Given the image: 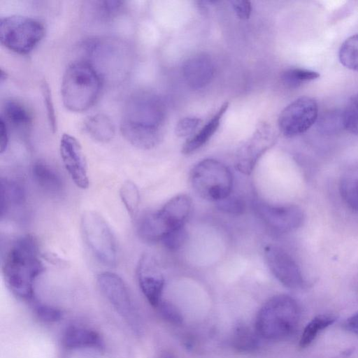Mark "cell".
Instances as JSON below:
<instances>
[{"label":"cell","mask_w":358,"mask_h":358,"mask_svg":"<svg viewBox=\"0 0 358 358\" xmlns=\"http://www.w3.org/2000/svg\"><path fill=\"white\" fill-rule=\"evenodd\" d=\"M1 270L6 283L16 296L33 299L34 282L44 271L33 236H22L11 244L2 260Z\"/></svg>","instance_id":"6da1fadb"},{"label":"cell","mask_w":358,"mask_h":358,"mask_svg":"<svg viewBox=\"0 0 358 358\" xmlns=\"http://www.w3.org/2000/svg\"><path fill=\"white\" fill-rule=\"evenodd\" d=\"M101 87V75L91 63L74 62L63 76L61 87L63 103L71 111H85L96 102Z\"/></svg>","instance_id":"7a4b0ae2"},{"label":"cell","mask_w":358,"mask_h":358,"mask_svg":"<svg viewBox=\"0 0 358 358\" xmlns=\"http://www.w3.org/2000/svg\"><path fill=\"white\" fill-rule=\"evenodd\" d=\"M300 317L296 301L286 294L270 298L260 308L255 329L262 338L280 341L290 336L296 330Z\"/></svg>","instance_id":"3957f363"},{"label":"cell","mask_w":358,"mask_h":358,"mask_svg":"<svg viewBox=\"0 0 358 358\" xmlns=\"http://www.w3.org/2000/svg\"><path fill=\"white\" fill-rule=\"evenodd\" d=\"M190 181L198 195L210 201H220L229 196L233 185L230 170L213 159L198 162L191 171Z\"/></svg>","instance_id":"277c9868"},{"label":"cell","mask_w":358,"mask_h":358,"mask_svg":"<svg viewBox=\"0 0 358 358\" xmlns=\"http://www.w3.org/2000/svg\"><path fill=\"white\" fill-rule=\"evenodd\" d=\"M45 27L38 20L22 15H10L0 21V41L18 54H27L42 40Z\"/></svg>","instance_id":"5b68a950"},{"label":"cell","mask_w":358,"mask_h":358,"mask_svg":"<svg viewBox=\"0 0 358 358\" xmlns=\"http://www.w3.org/2000/svg\"><path fill=\"white\" fill-rule=\"evenodd\" d=\"M80 228L85 242L96 258L105 265L114 266L116 240L105 219L95 211L87 210L82 215Z\"/></svg>","instance_id":"8992f818"},{"label":"cell","mask_w":358,"mask_h":358,"mask_svg":"<svg viewBox=\"0 0 358 358\" xmlns=\"http://www.w3.org/2000/svg\"><path fill=\"white\" fill-rule=\"evenodd\" d=\"M96 282L102 294L131 329L140 334L142 327L141 317L121 277L114 273L103 272L97 276Z\"/></svg>","instance_id":"52a82bcc"},{"label":"cell","mask_w":358,"mask_h":358,"mask_svg":"<svg viewBox=\"0 0 358 358\" xmlns=\"http://www.w3.org/2000/svg\"><path fill=\"white\" fill-rule=\"evenodd\" d=\"M318 105L312 97L303 96L287 105L280 113L278 125L286 137H294L307 131L316 122Z\"/></svg>","instance_id":"ba28073f"},{"label":"cell","mask_w":358,"mask_h":358,"mask_svg":"<svg viewBox=\"0 0 358 358\" xmlns=\"http://www.w3.org/2000/svg\"><path fill=\"white\" fill-rule=\"evenodd\" d=\"M278 140V136L271 126L261 122L252 136L237 150L236 168L244 174H250L261 157Z\"/></svg>","instance_id":"9c48e42d"},{"label":"cell","mask_w":358,"mask_h":358,"mask_svg":"<svg viewBox=\"0 0 358 358\" xmlns=\"http://www.w3.org/2000/svg\"><path fill=\"white\" fill-rule=\"evenodd\" d=\"M264 255L270 271L281 284L290 289L303 285L301 271L287 251L276 245H268L264 249Z\"/></svg>","instance_id":"30bf717a"},{"label":"cell","mask_w":358,"mask_h":358,"mask_svg":"<svg viewBox=\"0 0 358 358\" xmlns=\"http://www.w3.org/2000/svg\"><path fill=\"white\" fill-rule=\"evenodd\" d=\"M255 209L266 225L279 233L292 231L303 221V211L296 205L273 206L257 202Z\"/></svg>","instance_id":"8fae6325"},{"label":"cell","mask_w":358,"mask_h":358,"mask_svg":"<svg viewBox=\"0 0 358 358\" xmlns=\"http://www.w3.org/2000/svg\"><path fill=\"white\" fill-rule=\"evenodd\" d=\"M139 287L150 304L157 308L162 302L164 278L154 257L145 253L138 261L136 269Z\"/></svg>","instance_id":"7c38bea8"},{"label":"cell","mask_w":358,"mask_h":358,"mask_svg":"<svg viewBox=\"0 0 358 358\" xmlns=\"http://www.w3.org/2000/svg\"><path fill=\"white\" fill-rule=\"evenodd\" d=\"M60 155L71 178L77 187H89L87 166L83 148L79 141L69 134H64L59 144Z\"/></svg>","instance_id":"4fadbf2b"},{"label":"cell","mask_w":358,"mask_h":358,"mask_svg":"<svg viewBox=\"0 0 358 358\" xmlns=\"http://www.w3.org/2000/svg\"><path fill=\"white\" fill-rule=\"evenodd\" d=\"M123 119L160 125L162 113L157 100L148 94H138L131 96L125 107Z\"/></svg>","instance_id":"5bb4252c"},{"label":"cell","mask_w":358,"mask_h":358,"mask_svg":"<svg viewBox=\"0 0 358 358\" xmlns=\"http://www.w3.org/2000/svg\"><path fill=\"white\" fill-rule=\"evenodd\" d=\"M120 131L124 138L132 145L143 150L157 146L162 140V131L159 125L136 122L123 119Z\"/></svg>","instance_id":"9a60e30c"},{"label":"cell","mask_w":358,"mask_h":358,"mask_svg":"<svg viewBox=\"0 0 358 358\" xmlns=\"http://www.w3.org/2000/svg\"><path fill=\"white\" fill-rule=\"evenodd\" d=\"M182 71L186 83L197 90L210 83L214 76L215 66L209 55L199 53L185 62Z\"/></svg>","instance_id":"2e32d148"},{"label":"cell","mask_w":358,"mask_h":358,"mask_svg":"<svg viewBox=\"0 0 358 358\" xmlns=\"http://www.w3.org/2000/svg\"><path fill=\"white\" fill-rule=\"evenodd\" d=\"M191 208L190 198L187 195L180 194L170 199L156 213L168 234L184 227Z\"/></svg>","instance_id":"e0dca14e"},{"label":"cell","mask_w":358,"mask_h":358,"mask_svg":"<svg viewBox=\"0 0 358 358\" xmlns=\"http://www.w3.org/2000/svg\"><path fill=\"white\" fill-rule=\"evenodd\" d=\"M62 345L67 350L93 348L102 350L104 342L100 334L90 328L69 326L62 337Z\"/></svg>","instance_id":"ac0fdd59"},{"label":"cell","mask_w":358,"mask_h":358,"mask_svg":"<svg viewBox=\"0 0 358 358\" xmlns=\"http://www.w3.org/2000/svg\"><path fill=\"white\" fill-rule=\"evenodd\" d=\"M229 106V102H224L205 125L184 143L182 152L189 155L205 145L217 130Z\"/></svg>","instance_id":"d6986e66"},{"label":"cell","mask_w":358,"mask_h":358,"mask_svg":"<svg viewBox=\"0 0 358 358\" xmlns=\"http://www.w3.org/2000/svg\"><path fill=\"white\" fill-rule=\"evenodd\" d=\"M25 201L23 188L15 181L1 178L0 182V211L1 218L12 210L21 207Z\"/></svg>","instance_id":"ffe728a7"},{"label":"cell","mask_w":358,"mask_h":358,"mask_svg":"<svg viewBox=\"0 0 358 358\" xmlns=\"http://www.w3.org/2000/svg\"><path fill=\"white\" fill-rule=\"evenodd\" d=\"M32 176L37 185L45 192L56 194L64 187L60 175L44 162H36L32 166Z\"/></svg>","instance_id":"44dd1931"},{"label":"cell","mask_w":358,"mask_h":358,"mask_svg":"<svg viewBox=\"0 0 358 358\" xmlns=\"http://www.w3.org/2000/svg\"><path fill=\"white\" fill-rule=\"evenodd\" d=\"M1 117L6 124L20 130H27L32 124L31 112L21 102L13 99L4 102Z\"/></svg>","instance_id":"7402d4cb"},{"label":"cell","mask_w":358,"mask_h":358,"mask_svg":"<svg viewBox=\"0 0 358 358\" xmlns=\"http://www.w3.org/2000/svg\"><path fill=\"white\" fill-rule=\"evenodd\" d=\"M85 131L94 140L107 143L115 134V126L111 120L104 114L98 113L88 117L83 123Z\"/></svg>","instance_id":"603a6c76"},{"label":"cell","mask_w":358,"mask_h":358,"mask_svg":"<svg viewBox=\"0 0 358 358\" xmlns=\"http://www.w3.org/2000/svg\"><path fill=\"white\" fill-rule=\"evenodd\" d=\"M339 192L348 206L358 212V170L350 171L343 175Z\"/></svg>","instance_id":"cb8c5ba5"},{"label":"cell","mask_w":358,"mask_h":358,"mask_svg":"<svg viewBox=\"0 0 358 358\" xmlns=\"http://www.w3.org/2000/svg\"><path fill=\"white\" fill-rule=\"evenodd\" d=\"M336 319L337 317L333 314H322L315 317L303 331L299 341L300 347L303 348L308 346L321 331L333 324Z\"/></svg>","instance_id":"d4e9b609"},{"label":"cell","mask_w":358,"mask_h":358,"mask_svg":"<svg viewBox=\"0 0 358 358\" xmlns=\"http://www.w3.org/2000/svg\"><path fill=\"white\" fill-rule=\"evenodd\" d=\"M259 336L256 331H252L245 325H239L234 329L231 344L233 348L241 352H250L255 351L258 345Z\"/></svg>","instance_id":"484cf974"},{"label":"cell","mask_w":358,"mask_h":358,"mask_svg":"<svg viewBox=\"0 0 358 358\" xmlns=\"http://www.w3.org/2000/svg\"><path fill=\"white\" fill-rule=\"evenodd\" d=\"M338 57L345 67L358 72V34L350 36L341 44Z\"/></svg>","instance_id":"4316f807"},{"label":"cell","mask_w":358,"mask_h":358,"mask_svg":"<svg viewBox=\"0 0 358 358\" xmlns=\"http://www.w3.org/2000/svg\"><path fill=\"white\" fill-rule=\"evenodd\" d=\"M319 77L320 73L315 71L301 68H291L282 73L281 78L286 86L296 88L304 83L316 80Z\"/></svg>","instance_id":"83f0119b"},{"label":"cell","mask_w":358,"mask_h":358,"mask_svg":"<svg viewBox=\"0 0 358 358\" xmlns=\"http://www.w3.org/2000/svg\"><path fill=\"white\" fill-rule=\"evenodd\" d=\"M121 200L130 217L136 216L140 201L137 186L130 180L125 181L120 189Z\"/></svg>","instance_id":"f1b7e54d"},{"label":"cell","mask_w":358,"mask_h":358,"mask_svg":"<svg viewBox=\"0 0 358 358\" xmlns=\"http://www.w3.org/2000/svg\"><path fill=\"white\" fill-rule=\"evenodd\" d=\"M341 118L343 127L348 131L358 135V93L348 100Z\"/></svg>","instance_id":"f546056e"},{"label":"cell","mask_w":358,"mask_h":358,"mask_svg":"<svg viewBox=\"0 0 358 358\" xmlns=\"http://www.w3.org/2000/svg\"><path fill=\"white\" fill-rule=\"evenodd\" d=\"M34 309L37 317L44 322H57L62 318V312L51 306L36 303Z\"/></svg>","instance_id":"4dcf8cb0"},{"label":"cell","mask_w":358,"mask_h":358,"mask_svg":"<svg viewBox=\"0 0 358 358\" xmlns=\"http://www.w3.org/2000/svg\"><path fill=\"white\" fill-rule=\"evenodd\" d=\"M186 238L187 233L183 227L168 233L162 242L170 250H176L183 245Z\"/></svg>","instance_id":"1f68e13d"},{"label":"cell","mask_w":358,"mask_h":358,"mask_svg":"<svg viewBox=\"0 0 358 358\" xmlns=\"http://www.w3.org/2000/svg\"><path fill=\"white\" fill-rule=\"evenodd\" d=\"M201 122V120L195 117H186L181 119L176 124V134L179 137L191 135Z\"/></svg>","instance_id":"d6a6232c"},{"label":"cell","mask_w":358,"mask_h":358,"mask_svg":"<svg viewBox=\"0 0 358 358\" xmlns=\"http://www.w3.org/2000/svg\"><path fill=\"white\" fill-rule=\"evenodd\" d=\"M157 308L162 317L168 322L174 325L182 323V317L179 310L173 304L162 301Z\"/></svg>","instance_id":"836d02e7"},{"label":"cell","mask_w":358,"mask_h":358,"mask_svg":"<svg viewBox=\"0 0 358 358\" xmlns=\"http://www.w3.org/2000/svg\"><path fill=\"white\" fill-rule=\"evenodd\" d=\"M42 94L47 110L48 121L51 129L53 131H55L57 129L55 113L53 106V103L52 101L50 88L48 85L45 82H43L42 83Z\"/></svg>","instance_id":"e575fe53"},{"label":"cell","mask_w":358,"mask_h":358,"mask_svg":"<svg viewBox=\"0 0 358 358\" xmlns=\"http://www.w3.org/2000/svg\"><path fill=\"white\" fill-rule=\"evenodd\" d=\"M219 202L220 208L227 213L239 214L244 210V203L240 199L229 196Z\"/></svg>","instance_id":"d590c367"},{"label":"cell","mask_w":358,"mask_h":358,"mask_svg":"<svg viewBox=\"0 0 358 358\" xmlns=\"http://www.w3.org/2000/svg\"><path fill=\"white\" fill-rule=\"evenodd\" d=\"M233 9L236 16L241 20H247L252 13L251 3L248 1H231Z\"/></svg>","instance_id":"8d00e7d4"},{"label":"cell","mask_w":358,"mask_h":358,"mask_svg":"<svg viewBox=\"0 0 358 358\" xmlns=\"http://www.w3.org/2000/svg\"><path fill=\"white\" fill-rule=\"evenodd\" d=\"M8 141L7 125L3 120L0 118V152L3 153L6 149Z\"/></svg>","instance_id":"74e56055"},{"label":"cell","mask_w":358,"mask_h":358,"mask_svg":"<svg viewBox=\"0 0 358 358\" xmlns=\"http://www.w3.org/2000/svg\"><path fill=\"white\" fill-rule=\"evenodd\" d=\"M345 327L349 331L358 334V312L346 320Z\"/></svg>","instance_id":"f35d334b"},{"label":"cell","mask_w":358,"mask_h":358,"mask_svg":"<svg viewBox=\"0 0 358 358\" xmlns=\"http://www.w3.org/2000/svg\"><path fill=\"white\" fill-rule=\"evenodd\" d=\"M158 358H177V357L169 351H164L159 354Z\"/></svg>","instance_id":"ab89813d"},{"label":"cell","mask_w":358,"mask_h":358,"mask_svg":"<svg viewBox=\"0 0 358 358\" xmlns=\"http://www.w3.org/2000/svg\"><path fill=\"white\" fill-rule=\"evenodd\" d=\"M6 77H7V74L6 73V72H4L3 71V69H1V71H0L1 82H3V80H6Z\"/></svg>","instance_id":"60d3db41"}]
</instances>
